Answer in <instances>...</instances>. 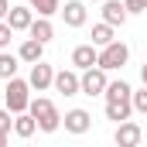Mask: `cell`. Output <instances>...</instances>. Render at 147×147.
Wrapping results in <instances>:
<instances>
[{"mask_svg":"<svg viewBox=\"0 0 147 147\" xmlns=\"http://www.w3.org/2000/svg\"><path fill=\"white\" fill-rule=\"evenodd\" d=\"M28 113L38 120V130H41V134H55V130L62 127V113H58V106H55L48 96H34L31 106H28Z\"/></svg>","mask_w":147,"mask_h":147,"instance_id":"1","label":"cell"},{"mask_svg":"<svg viewBox=\"0 0 147 147\" xmlns=\"http://www.w3.org/2000/svg\"><path fill=\"white\" fill-rule=\"evenodd\" d=\"M3 103L10 113H24L31 106V82L28 79H7V89H3Z\"/></svg>","mask_w":147,"mask_h":147,"instance_id":"2","label":"cell"},{"mask_svg":"<svg viewBox=\"0 0 147 147\" xmlns=\"http://www.w3.org/2000/svg\"><path fill=\"white\" fill-rule=\"evenodd\" d=\"M106 86H110V79H106V69H103V65H89V69L79 72V89H82V96H103Z\"/></svg>","mask_w":147,"mask_h":147,"instance_id":"3","label":"cell"},{"mask_svg":"<svg viewBox=\"0 0 147 147\" xmlns=\"http://www.w3.org/2000/svg\"><path fill=\"white\" fill-rule=\"evenodd\" d=\"M127 62H130V48H127L123 41H116V38H113L110 45H103V48H99V65H103L106 72L123 69Z\"/></svg>","mask_w":147,"mask_h":147,"instance_id":"4","label":"cell"},{"mask_svg":"<svg viewBox=\"0 0 147 147\" xmlns=\"http://www.w3.org/2000/svg\"><path fill=\"white\" fill-rule=\"evenodd\" d=\"M62 123H65V130H69V134L79 137V134H86V130L92 127V113L82 110V106H75V110H69L65 116H62Z\"/></svg>","mask_w":147,"mask_h":147,"instance_id":"5","label":"cell"},{"mask_svg":"<svg viewBox=\"0 0 147 147\" xmlns=\"http://www.w3.org/2000/svg\"><path fill=\"white\" fill-rule=\"evenodd\" d=\"M28 82H31V89H38V92H45V89H51V82H55V69L41 58V62H34L31 65V75H28Z\"/></svg>","mask_w":147,"mask_h":147,"instance_id":"6","label":"cell"},{"mask_svg":"<svg viewBox=\"0 0 147 147\" xmlns=\"http://www.w3.org/2000/svg\"><path fill=\"white\" fill-rule=\"evenodd\" d=\"M140 137H144L140 123H134V120H123V123H116V134H113V140H116L120 147H137V144H140Z\"/></svg>","mask_w":147,"mask_h":147,"instance_id":"7","label":"cell"},{"mask_svg":"<svg viewBox=\"0 0 147 147\" xmlns=\"http://www.w3.org/2000/svg\"><path fill=\"white\" fill-rule=\"evenodd\" d=\"M55 92H62V96H79L82 89H79V69H62V72H55Z\"/></svg>","mask_w":147,"mask_h":147,"instance_id":"8","label":"cell"},{"mask_svg":"<svg viewBox=\"0 0 147 147\" xmlns=\"http://www.w3.org/2000/svg\"><path fill=\"white\" fill-rule=\"evenodd\" d=\"M72 65L82 72V69H89V65H99V48L92 45V41H86V45H75L72 48Z\"/></svg>","mask_w":147,"mask_h":147,"instance_id":"9","label":"cell"},{"mask_svg":"<svg viewBox=\"0 0 147 147\" xmlns=\"http://www.w3.org/2000/svg\"><path fill=\"white\" fill-rule=\"evenodd\" d=\"M127 17H130V10H127V3H123V0H103V21H106V24L123 28V24H127Z\"/></svg>","mask_w":147,"mask_h":147,"instance_id":"10","label":"cell"},{"mask_svg":"<svg viewBox=\"0 0 147 147\" xmlns=\"http://www.w3.org/2000/svg\"><path fill=\"white\" fill-rule=\"evenodd\" d=\"M58 14H62L65 28H82V24H86V17H89V14H86V3H82V0H69V3H65V7H62Z\"/></svg>","mask_w":147,"mask_h":147,"instance_id":"11","label":"cell"},{"mask_svg":"<svg viewBox=\"0 0 147 147\" xmlns=\"http://www.w3.org/2000/svg\"><path fill=\"white\" fill-rule=\"evenodd\" d=\"M17 55H21V62L34 65V62H41V58H45V41H38V38H31V34H28L24 41H21Z\"/></svg>","mask_w":147,"mask_h":147,"instance_id":"12","label":"cell"},{"mask_svg":"<svg viewBox=\"0 0 147 147\" xmlns=\"http://www.w3.org/2000/svg\"><path fill=\"white\" fill-rule=\"evenodd\" d=\"M31 21H34V10L24 3V7H14L10 3V14H7V24L14 28V31H28L31 28Z\"/></svg>","mask_w":147,"mask_h":147,"instance_id":"13","label":"cell"},{"mask_svg":"<svg viewBox=\"0 0 147 147\" xmlns=\"http://www.w3.org/2000/svg\"><path fill=\"white\" fill-rule=\"evenodd\" d=\"M14 134L21 137V140H28V137H34L38 134V120L31 116V113H14Z\"/></svg>","mask_w":147,"mask_h":147,"instance_id":"14","label":"cell"},{"mask_svg":"<svg viewBox=\"0 0 147 147\" xmlns=\"http://www.w3.org/2000/svg\"><path fill=\"white\" fill-rule=\"evenodd\" d=\"M28 34L48 45V41L55 38V24H51V17H34V21H31V28H28Z\"/></svg>","mask_w":147,"mask_h":147,"instance_id":"15","label":"cell"},{"mask_svg":"<svg viewBox=\"0 0 147 147\" xmlns=\"http://www.w3.org/2000/svg\"><path fill=\"white\" fill-rule=\"evenodd\" d=\"M134 116V99H120V103H106V120L113 123H123Z\"/></svg>","mask_w":147,"mask_h":147,"instance_id":"16","label":"cell"},{"mask_svg":"<svg viewBox=\"0 0 147 147\" xmlns=\"http://www.w3.org/2000/svg\"><path fill=\"white\" fill-rule=\"evenodd\" d=\"M103 96H106V103L130 99V96H134V86H130V82H123V79H113L110 86H106V92H103Z\"/></svg>","mask_w":147,"mask_h":147,"instance_id":"17","label":"cell"},{"mask_svg":"<svg viewBox=\"0 0 147 147\" xmlns=\"http://www.w3.org/2000/svg\"><path fill=\"white\" fill-rule=\"evenodd\" d=\"M21 69V55H10L7 48L0 51V79H14Z\"/></svg>","mask_w":147,"mask_h":147,"instance_id":"18","label":"cell"},{"mask_svg":"<svg viewBox=\"0 0 147 147\" xmlns=\"http://www.w3.org/2000/svg\"><path fill=\"white\" fill-rule=\"evenodd\" d=\"M28 7L34 10L38 17H55L62 10V0H28Z\"/></svg>","mask_w":147,"mask_h":147,"instance_id":"19","label":"cell"},{"mask_svg":"<svg viewBox=\"0 0 147 147\" xmlns=\"http://www.w3.org/2000/svg\"><path fill=\"white\" fill-rule=\"evenodd\" d=\"M113 31H116L113 24H106V21H99V24L92 28V45H96V48H103V45H110L113 38H116Z\"/></svg>","mask_w":147,"mask_h":147,"instance_id":"20","label":"cell"},{"mask_svg":"<svg viewBox=\"0 0 147 147\" xmlns=\"http://www.w3.org/2000/svg\"><path fill=\"white\" fill-rule=\"evenodd\" d=\"M130 99H134V113H144V116H147V86H144V89H134Z\"/></svg>","mask_w":147,"mask_h":147,"instance_id":"21","label":"cell"},{"mask_svg":"<svg viewBox=\"0 0 147 147\" xmlns=\"http://www.w3.org/2000/svg\"><path fill=\"white\" fill-rule=\"evenodd\" d=\"M14 34H17V31H14V28H10L7 21H0V51H3V48H10Z\"/></svg>","mask_w":147,"mask_h":147,"instance_id":"22","label":"cell"},{"mask_svg":"<svg viewBox=\"0 0 147 147\" xmlns=\"http://www.w3.org/2000/svg\"><path fill=\"white\" fill-rule=\"evenodd\" d=\"M10 130H14V113L0 110V134H10Z\"/></svg>","mask_w":147,"mask_h":147,"instance_id":"23","label":"cell"},{"mask_svg":"<svg viewBox=\"0 0 147 147\" xmlns=\"http://www.w3.org/2000/svg\"><path fill=\"white\" fill-rule=\"evenodd\" d=\"M130 14H147V0H123Z\"/></svg>","mask_w":147,"mask_h":147,"instance_id":"24","label":"cell"},{"mask_svg":"<svg viewBox=\"0 0 147 147\" xmlns=\"http://www.w3.org/2000/svg\"><path fill=\"white\" fill-rule=\"evenodd\" d=\"M7 14H10V0H0V21H7Z\"/></svg>","mask_w":147,"mask_h":147,"instance_id":"25","label":"cell"},{"mask_svg":"<svg viewBox=\"0 0 147 147\" xmlns=\"http://www.w3.org/2000/svg\"><path fill=\"white\" fill-rule=\"evenodd\" d=\"M140 79H144V86H147V62L140 65Z\"/></svg>","mask_w":147,"mask_h":147,"instance_id":"26","label":"cell"},{"mask_svg":"<svg viewBox=\"0 0 147 147\" xmlns=\"http://www.w3.org/2000/svg\"><path fill=\"white\" fill-rule=\"evenodd\" d=\"M7 137H10V134H0V147H7Z\"/></svg>","mask_w":147,"mask_h":147,"instance_id":"27","label":"cell"},{"mask_svg":"<svg viewBox=\"0 0 147 147\" xmlns=\"http://www.w3.org/2000/svg\"><path fill=\"white\" fill-rule=\"evenodd\" d=\"M92 3H103V0H92Z\"/></svg>","mask_w":147,"mask_h":147,"instance_id":"28","label":"cell"}]
</instances>
